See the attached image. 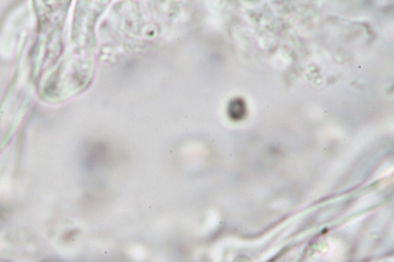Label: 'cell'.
<instances>
[{"instance_id":"1","label":"cell","mask_w":394,"mask_h":262,"mask_svg":"<svg viewBox=\"0 0 394 262\" xmlns=\"http://www.w3.org/2000/svg\"><path fill=\"white\" fill-rule=\"evenodd\" d=\"M230 117L233 120H240L247 114V106L244 100L236 99L230 102L228 107Z\"/></svg>"}]
</instances>
